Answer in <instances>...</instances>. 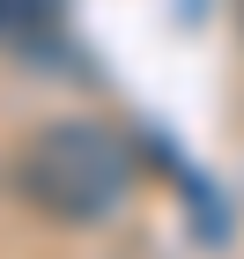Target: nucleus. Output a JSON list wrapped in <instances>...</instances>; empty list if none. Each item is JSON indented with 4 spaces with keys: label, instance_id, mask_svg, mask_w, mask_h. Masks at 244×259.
Listing matches in <instances>:
<instances>
[{
    "label": "nucleus",
    "instance_id": "obj_1",
    "mask_svg": "<svg viewBox=\"0 0 244 259\" xmlns=\"http://www.w3.org/2000/svg\"><path fill=\"white\" fill-rule=\"evenodd\" d=\"M15 193L44 222H60V230H96L133 193V148L104 119H52V126H37L22 141Z\"/></svg>",
    "mask_w": 244,
    "mask_h": 259
},
{
    "label": "nucleus",
    "instance_id": "obj_2",
    "mask_svg": "<svg viewBox=\"0 0 244 259\" xmlns=\"http://www.w3.org/2000/svg\"><path fill=\"white\" fill-rule=\"evenodd\" d=\"M67 22V0H0V45H15L22 60L30 52H52Z\"/></svg>",
    "mask_w": 244,
    "mask_h": 259
}]
</instances>
